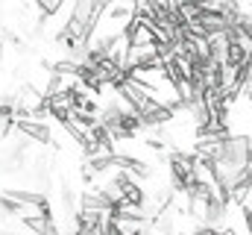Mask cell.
Here are the masks:
<instances>
[{
	"label": "cell",
	"instance_id": "6da1fadb",
	"mask_svg": "<svg viewBox=\"0 0 252 235\" xmlns=\"http://www.w3.org/2000/svg\"><path fill=\"white\" fill-rule=\"evenodd\" d=\"M103 9H106V3H94V0H76V3L70 6V21H67V33L85 41V39L91 36L94 24L100 21Z\"/></svg>",
	"mask_w": 252,
	"mask_h": 235
},
{
	"label": "cell",
	"instance_id": "7a4b0ae2",
	"mask_svg": "<svg viewBox=\"0 0 252 235\" xmlns=\"http://www.w3.org/2000/svg\"><path fill=\"white\" fill-rule=\"evenodd\" d=\"M3 53H6V44H3V39H0V71H3Z\"/></svg>",
	"mask_w": 252,
	"mask_h": 235
},
{
	"label": "cell",
	"instance_id": "3957f363",
	"mask_svg": "<svg viewBox=\"0 0 252 235\" xmlns=\"http://www.w3.org/2000/svg\"><path fill=\"white\" fill-rule=\"evenodd\" d=\"M247 179H252V156H250V162H247Z\"/></svg>",
	"mask_w": 252,
	"mask_h": 235
}]
</instances>
